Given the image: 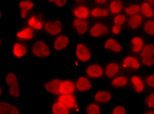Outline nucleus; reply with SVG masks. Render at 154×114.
I'll return each mask as SVG.
<instances>
[{
  "mask_svg": "<svg viewBox=\"0 0 154 114\" xmlns=\"http://www.w3.org/2000/svg\"><path fill=\"white\" fill-rule=\"evenodd\" d=\"M57 98L73 114H82L83 105H81L78 95H60Z\"/></svg>",
  "mask_w": 154,
  "mask_h": 114,
  "instance_id": "412c9836",
  "label": "nucleus"
},
{
  "mask_svg": "<svg viewBox=\"0 0 154 114\" xmlns=\"http://www.w3.org/2000/svg\"><path fill=\"white\" fill-rule=\"evenodd\" d=\"M38 37V34L36 31L28 25H26V24L22 23L21 25H19L16 28L15 33H14L13 36V39L32 44Z\"/></svg>",
  "mask_w": 154,
  "mask_h": 114,
  "instance_id": "dca6fc26",
  "label": "nucleus"
},
{
  "mask_svg": "<svg viewBox=\"0 0 154 114\" xmlns=\"http://www.w3.org/2000/svg\"><path fill=\"white\" fill-rule=\"evenodd\" d=\"M43 1L45 4L51 7V8H54L55 10H59V11L67 9L71 5L70 0H43Z\"/></svg>",
  "mask_w": 154,
  "mask_h": 114,
  "instance_id": "2f4dec72",
  "label": "nucleus"
},
{
  "mask_svg": "<svg viewBox=\"0 0 154 114\" xmlns=\"http://www.w3.org/2000/svg\"><path fill=\"white\" fill-rule=\"evenodd\" d=\"M0 114H24V109L9 98H1Z\"/></svg>",
  "mask_w": 154,
  "mask_h": 114,
  "instance_id": "393cba45",
  "label": "nucleus"
},
{
  "mask_svg": "<svg viewBox=\"0 0 154 114\" xmlns=\"http://www.w3.org/2000/svg\"><path fill=\"white\" fill-rule=\"evenodd\" d=\"M120 61L122 72L129 75L141 73L144 70V67H143L142 62L138 55L125 52L122 56H120Z\"/></svg>",
  "mask_w": 154,
  "mask_h": 114,
  "instance_id": "423d86ee",
  "label": "nucleus"
},
{
  "mask_svg": "<svg viewBox=\"0 0 154 114\" xmlns=\"http://www.w3.org/2000/svg\"><path fill=\"white\" fill-rule=\"evenodd\" d=\"M108 114H128V108L125 104L114 102L111 105L110 111Z\"/></svg>",
  "mask_w": 154,
  "mask_h": 114,
  "instance_id": "58836bf2",
  "label": "nucleus"
},
{
  "mask_svg": "<svg viewBox=\"0 0 154 114\" xmlns=\"http://www.w3.org/2000/svg\"><path fill=\"white\" fill-rule=\"evenodd\" d=\"M141 32L146 39H154V18L153 19H145L143 23Z\"/></svg>",
  "mask_w": 154,
  "mask_h": 114,
  "instance_id": "72a5a7b5",
  "label": "nucleus"
},
{
  "mask_svg": "<svg viewBox=\"0 0 154 114\" xmlns=\"http://www.w3.org/2000/svg\"><path fill=\"white\" fill-rule=\"evenodd\" d=\"M59 92H60V95H77L74 78L68 77V76H62Z\"/></svg>",
  "mask_w": 154,
  "mask_h": 114,
  "instance_id": "cd10ccee",
  "label": "nucleus"
},
{
  "mask_svg": "<svg viewBox=\"0 0 154 114\" xmlns=\"http://www.w3.org/2000/svg\"><path fill=\"white\" fill-rule=\"evenodd\" d=\"M139 114H154V110H151V109H143Z\"/></svg>",
  "mask_w": 154,
  "mask_h": 114,
  "instance_id": "c03bdc74",
  "label": "nucleus"
},
{
  "mask_svg": "<svg viewBox=\"0 0 154 114\" xmlns=\"http://www.w3.org/2000/svg\"><path fill=\"white\" fill-rule=\"evenodd\" d=\"M83 73L87 75L94 82H100L105 80V68L104 61L97 59L91 61L83 68Z\"/></svg>",
  "mask_w": 154,
  "mask_h": 114,
  "instance_id": "4468645a",
  "label": "nucleus"
},
{
  "mask_svg": "<svg viewBox=\"0 0 154 114\" xmlns=\"http://www.w3.org/2000/svg\"><path fill=\"white\" fill-rule=\"evenodd\" d=\"M90 15H91L90 3L72 4L69 7V16H70V18L90 20Z\"/></svg>",
  "mask_w": 154,
  "mask_h": 114,
  "instance_id": "5701e85b",
  "label": "nucleus"
},
{
  "mask_svg": "<svg viewBox=\"0 0 154 114\" xmlns=\"http://www.w3.org/2000/svg\"><path fill=\"white\" fill-rule=\"evenodd\" d=\"M5 42H4V37H0V49H4Z\"/></svg>",
  "mask_w": 154,
  "mask_h": 114,
  "instance_id": "37998d69",
  "label": "nucleus"
},
{
  "mask_svg": "<svg viewBox=\"0 0 154 114\" xmlns=\"http://www.w3.org/2000/svg\"><path fill=\"white\" fill-rule=\"evenodd\" d=\"M140 14L145 19L154 18V5L145 0H140Z\"/></svg>",
  "mask_w": 154,
  "mask_h": 114,
  "instance_id": "473e14b6",
  "label": "nucleus"
},
{
  "mask_svg": "<svg viewBox=\"0 0 154 114\" xmlns=\"http://www.w3.org/2000/svg\"><path fill=\"white\" fill-rule=\"evenodd\" d=\"M62 80V76L59 75H51L48 78L41 83L40 89V95L47 98L48 101L57 98L60 95L59 89H60V83Z\"/></svg>",
  "mask_w": 154,
  "mask_h": 114,
  "instance_id": "20e7f679",
  "label": "nucleus"
},
{
  "mask_svg": "<svg viewBox=\"0 0 154 114\" xmlns=\"http://www.w3.org/2000/svg\"><path fill=\"white\" fill-rule=\"evenodd\" d=\"M7 15V14L4 12V11H2V12H0V19H5V16Z\"/></svg>",
  "mask_w": 154,
  "mask_h": 114,
  "instance_id": "a18cd8bd",
  "label": "nucleus"
},
{
  "mask_svg": "<svg viewBox=\"0 0 154 114\" xmlns=\"http://www.w3.org/2000/svg\"><path fill=\"white\" fill-rule=\"evenodd\" d=\"M145 84L147 87L148 91L150 89H154V72H149V73L144 75Z\"/></svg>",
  "mask_w": 154,
  "mask_h": 114,
  "instance_id": "ea45409f",
  "label": "nucleus"
},
{
  "mask_svg": "<svg viewBox=\"0 0 154 114\" xmlns=\"http://www.w3.org/2000/svg\"><path fill=\"white\" fill-rule=\"evenodd\" d=\"M146 41H147V39H146V37L143 34H131L128 37L127 41L125 42V52L139 55L142 51L143 46L145 45Z\"/></svg>",
  "mask_w": 154,
  "mask_h": 114,
  "instance_id": "f3484780",
  "label": "nucleus"
},
{
  "mask_svg": "<svg viewBox=\"0 0 154 114\" xmlns=\"http://www.w3.org/2000/svg\"><path fill=\"white\" fill-rule=\"evenodd\" d=\"M128 17L125 15V13H121V14H118V15L112 16V18L110 19V23L114 24V25L125 28L127 23H128Z\"/></svg>",
  "mask_w": 154,
  "mask_h": 114,
  "instance_id": "c9c22d12",
  "label": "nucleus"
},
{
  "mask_svg": "<svg viewBox=\"0 0 154 114\" xmlns=\"http://www.w3.org/2000/svg\"><path fill=\"white\" fill-rule=\"evenodd\" d=\"M66 32V27L64 21L62 18L58 16L48 17L47 23L45 25V29L43 34L48 39H54V37L59 36Z\"/></svg>",
  "mask_w": 154,
  "mask_h": 114,
  "instance_id": "6e6552de",
  "label": "nucleus"
},
{
  "mask_svg": "<svg viewBox=\"0 0 154 114\" xmlns=\"http://www.w3.org/2000/svg\"><path fill=\"white\" fill-rule=\"evenodd\" d=\"M112 15L107 6L91 5V21H110Z\"/></svg>",
  "mask_w": 154,
  "mask_h": 114,
  "instance_id": "b1692460",
  "label": "nucleus"
},
{
  "mask_svg": "<svg viewBox=\"0 0 154 114\" xmlns=\"http://www.w3.org/2000/svg\"><path fill=\"white\" fill-rule=\"evenodd\" d=\"M125 2H127V0H111L109 4L107 5L111 15L115 16L118 15V14L124 13Z\"/></svg>",
  "mask_w": 154,
  "mask_h": 114,
  "instance_id": "7c9ffc66",
  "label": "nucleus"
},
{
  "mask_svg": "<svg viewBox=\"0 0 154 114\" xmlns=\"http://www.w3.org/2000/svg\"><path fill=\"white\" fill-rule=\"evenodd\" d=\"M104 68H105V80L107 82L113 79L116 76L121 74L122 72L120 57L113 56L104 60Z\"/></svg>",
  "mask_w": 154,
  "mask_h": 114,
  "instance_id": "aec40b11",
  "label": "nucleus"
},
{
  "mask_svg": "<svg viewBox=\"0 0 154 114\" xmlns=\"http://www.w3.org/2000/svg\"><path fill=\"white\" fill-rule=\"evenodd\" d=\"M48 13L45 10H41L38 9L37 11H35L33 14L28 17L26 21H24V24H26L32 29H34L38 34H43L45 25L47 23V20L48 19Z\"/></svg>",
  "mask_w": 154,
  "mask_h": 114,
  "instance_id": "9d476101",
  "label": "nucleus"
},
{
  "mask_svg": "<svg viewBox=\"0 0 154 114\" xmlns=\"http://www.w3.org/2000/svg\"><path fill=\"white\" fill-rule=\"evenodd\" d=\"M103 106L104 105L90 99L85 105H83L82 114H104Z\"/></svg>",
  "mask_w": 154,
  "mask_h": 114,
  "instance_id": "c85d7f7f",
  "label": "nucleus"
},
{
  "mask_svg": "<svg viewBox=\"0 0 154 114\" xmlns=\"http://www.w3.org/2000/svg\"><path fill=\"white\" fill-rule=\"evenodd\" d=\"M73 66L87 65L95 58V49L92 44L87 41H76L71 47Z\"/></svg>",
  "mask_w": 154,
  "mask_h": 114,
  "instance_id": "f03ea898",
  "label": "nucleus"
},
{
  "mask_svg": "<svg viewBox=\"0 0 154 114\" xmlns=\"http://www.w3.org/2000/svg\"><path fill=\"white\" fill-rule=\"evenodd\" d=\"M109 88L115 92L129 91V74L122 72L113 79L108 81Z\"/></svg>",
  "mask_w": 154,
  "mask_h": 114,
  "instance_id": "4be33fe9",
  "label": "nucleus"
},
{
  "mask_svg": "<svg viewBox=\"0 0 154 114\" xmlns=\"http://www.w3.org/2000/svg\"><path fill=\"white\" fill-rule=\"evenodd\" d=\"M111 0H90L91 5H98V6H107Z\"/></svg>",
  "mask_w": 154,
  "mask_h": 114,
  "instance_id": "a19ab883",
  "label": "nucleus"
},
{
  "mask_svg": "<svg viewBox=\"0 0 154 114\" xmlns=\"http://www.w3.org/2000/svg\"><path fill=\"white\" fill-rule=\"evenodd\" d=\"M142 105L144 109L154 110V89H150L145 94L142 101Z\"/></svg>",
  "mask_w": 154,
  "mask_h": 114,
  "instance_id": "f704fd0d",
  "label": "nucleus"
},
{
  "mask_svg": "<svg viewBox=\"0 0 154 114\" xmlns=\"http://www.w3.org/2000/svg\"><path fill=\"white\" fill-rule=\"evenodd\" d=\"M124 13L128 17H131L137 14H140V3L134 0H127L125 5Z\"/></svg>",
  "mask_w": 154,
  "mask_h": 114,
  "instance_id": "c756f323",
  "label": "nucleus"
},
{
  "mask_svg": "<svg viewBox=\"0 0 154 114\" xmlns=\"http://www.w3.org/2000/svg\"><path fill=\"white\" fill-rule=\"evenodd\" d=\"M129 91L135 95H143L148 92L144 75L141 73L129 75Z\"/></svg>",
  "mask_w": 154,
  "mask_h": 114,
  "instance_id": "6ab92c4d",
  "label": "nucleus"
},
{
  "mask_svg": "<svg viewBox=\"0 0 154 114\" xmlns=\"http://www.w3.org/2000/svg\"><path fill=\"white\" fill-rule=\"evenodd\" d=\"M76 92L79 96H85L90 95L95 89V83L92 79H90L88 76L82 73H79L75 75L74 77Z\"/></svg>",
  "mask_w": 154,
  "mask_h": 114,
  "instance_id": "1a4fd4ad",
  "label": "nucleus"
},
{
  "mask_svg": "<svg viewBox=\"0 0 154 114\" xmlns=\"http://www.w3.org/2000/svg\"><path fill=\"white\" fill-rule=\"evenodd\" d=\"M139 56L154 57V39H151L146 41L145 45L143 46L142 51L139 54Z\"/></svg>",
  "mask_w": 154,
  "mask_h": 114,
  "instance_id": "e433bc0d",
  "label": "nucleus"
},
{
  "mask_svg": "<svg viewBox=\"0 0 154 114\" xmlns=\"http://www.w3.org/2000/svg\"><path fill=\"white\" fill-rule=\"evenodd\" d=\"M51 42L52 49L55 54L63 53L65 51L71 49L73 45L72 37L71 34L65 32L63 34H59V36L54 37V39H50Z\"/></svg>",
  "mask_w": 154,
  "mask_h": 114,
  "instance_id": "2eb2a0df",
  "label": "nucleus"
},
{
  "mask_svg": "<svg viewBox=\"0 0 154 114\" xmlns=\"http://www.w3.org/2000/svg\"><path fill=\"white\" fill-rule=\"evenodd\" d=\"M91 25V20L86 19H75L70 18L69 20V29L70 34L77 37H85L89 32Z\"/></svg>",
  "mask_w": 154,
  "mask_h": 114,
  "instance_id": "a211bd4d",
  "label": "nucleus"
},
{
  "mask_svg": "<svg viewBox=\"0 0 154 114\" xmlns=\"http://www.w3.org/2000/svg\"><path fill=\"white\" fill-rule=\"evenodd\" d=\"M91 101H94L102 105L113 104L117 101L118 95L116 92L113 91L111 88H100L95 89L94 92L89 95Z\"/></svg>",
  "mask_w": 154,
  "mask_h": 114,
  "instance_id": "ddd939ff",
  "label": "nucleus"
},
{
  "mask_svg": "<svg viewBox=\"0 0 154 114\" xmlns=\"http://www.w3.org/2000/svg\"><path fill=\"white\" fill-rule=\"evenodd\" d=\"M102 47L104 51L113 56L120 57L125 52V45L121 40V39L115 37L109 34L102 40Z\"/></svg>",
  "mask_w": 154,
  "mask_h": 114,
  "instance_id": "9b49d317",
  "label": "nucleus"
},
{
  "mask_svg": "<svg viewBox=\"0 0 154 114\" xmlns=\"http://www.w3.org/2000/svg\"><path fill=\"white\" fill-rule=\"evenodd\" d=\"M47 112L48 114H73L57 98H54L48 101L47 105Z\"/></svg>",
  "mask_w": 154,
  "mask_h": 114,
  "instance_id": "bb28decb",
  "label": "nucleus"
},
{
  "mask_svg": "<svg viewBox=\"0 0 154 114\" xmlns=\"http://www.w3.org/2000/svg\"><path fill=\"white\" fill-rule=\"evenodd\" d=\"M72 4H83V3H89L90 0H70Z\"/></svg>",
  "mask_w": 154,
  "mask_h": 114,
  "instance_id": "79ce46f5",
  "label": "nucleus"
},
{
  "mask_svg": "<svg viewBox=\"0 0 154 114\" xmlns=\"http://www.w3.org/2000/svg\"><path fill=\"white\" fill-rule=\"evenodd\" d=\"M125 34H127V30H125V27L117 26V25H114V24L110 23V34L111 36L118 37V39H122V37L125 36Z\"/></svg>",
  "mask_w": 154,
  "mask_h": 114,
  "instance_id": "4c0bfd02",
  "label": "nucleus"
},
{
  "mask_svg": "<svg viewBox=\"0 0 154 114\" xmlns=\"http://www.w3.org/2000/svg\"><path fill=\"white\" fill-rule=\"evenodd\" d=\"M51 39L47 37H38L31 44V58L48 60L54 56Z\"/></svg>",
  "mask_w": 154,
  "mask_h": 114,
  "instance_id": "7ed1b4c3",
  "label": "nucleus"
},
{
  "mask_svg": "<svg viewBox=\"0 0 154 114\" xmlns=\"http://www.w3.org/2000/svg\"><path fill=\"white\" fill-rule=\"evenodd\" d=\"M15 6L17 16L22 22H24L31 14L40 9V2L38 0H16Z\"/></svg>",
  "mask_w": 154,
  "mask_h": 114,
  "instance_id": "f8f14e48",
  "label": "nucleus"
},
{
  "mask_svg": "<svg viewBox=\"0 0 154 114\" xmlns=\"http://www.w3.org/2000/svg\"><path fill=\"white\" fill-rule=\"evenodd\" d=\"M9 58L17 60H24L31 58V43L12 39L5 47Z\"/></svg>",
  "mask_w": 154,
  "mask_h": 114,
  "instance_id": "39448f33",
  "label": "nucleus"
},
{
  "mask_svg": "<svg viewBox=\"0 0 154 114\" xmlns=\"http://www.w3.org/2000/svg\"><path fill=\"white\" fill-rule=\"evenodd\" d=\"M110 34V21H91L86 39L89 40H103Z\"/></svg>",
  "mask_w": 154,
  "mask_h": 114,
  "instance_id": "0eeeda50",
  "label": "nucleus"
},
{
  "mask_svg": "<svg viewBox=\"0 0 154 114\" xmlns=\"http://www.w3.org/2000/svg\"><path fill=\"white\" fill-rule=\"evenodd\" d=\"M145 18L141 14H137V15L128 17L127 26H125V30L127 33H129L131 34L137 33L138 31H141V28L143 23H144Z\"/></svg>",
  "mask_w": 154,
  "mask_h": 114,
  "instance_id": "a878e982",
  "label": "nucleus"
},
{
  "mask_svg": "<svg viewBox=\"0 0 154 114\" xmlns=\"http://www.w3.org/2000/svg\"><path fill=\"white\" fill-rule=\"evenodd\" d=\"M23 76L15 68H7L2 77V84L6 91V96L10 101H17L22 98L23 91Z\"/></svg>",
  "mask_w": 154,
  "mask_h": 114,
  "instance_id": "f257e3e1",
  "label": "nucleus"
}]
</instances>
